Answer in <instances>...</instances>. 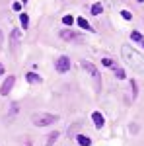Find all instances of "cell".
Listing matches in <instances>:
<instances>
[{"label":"cell","instance_id":"cell-9","mask_svg":"<svg viewBox=\"0 0 144 146\" xmlns=\"http://www.w3.org/2000/svg\"><path fill=\"white\" fill-rule=\"evenodd\" d=\"M76 140H78V144H80V146H90V144H92V140H90L88 136H84V135H80Z\"/></svg>","mask_w":144,"mask_h":146},{"label":"cell","instance_id":"cell-6","mask_svg":"<svg viewBox=\"0 0 144 146\" xmlns=\"http://www.w3.org/2000/svg\"><path fill=\"white\" fill-rule=\"evenodd\" d=\"M92 119H94V123H96V127H98V129H101V127H103V125H105V121H103V115H101V113H92Z\"/></svg>","mask_w":144,"mask_h":146},{"label":"cell","instance_id":"cell-11","mask_svg":"<svg viewBox=\"0 0 144 146\" xmlns=\"http://www.w3.org/2000/svg\"><path fill=\"white\" fill-rule=\"evenodd\" d=\"M76 22H78V25H80L82 29H90V23H88V20H84V18H78Z\"/></svg>","mask_w":144,"mask_h":146},{"label":"cell","instance_id":"cell-18","mask_svg":"<svg viewBox=\"0 0 144 146\" xmlns=\"http://www.w3.org/2000/svg\"><path fill=\"white\" fill-rule=\"evenodd\" d=\"M121 16L125 18V20H131V18H133V16H131V12H127V10H123V12H121Z\"/></svg>","mask_w":144,"mask_h":146},{"label":"cell","instance_id":"cell-10","mask_svg":"<svg viewBox=\"0 0 144 146\" xmlns=\"http://www.w3.org/2000/svg\"><path fill=\"white\" fill-rule=\"evenodd\" d=\"M20 22H22L23 29H27V25H29V18H27V14H20Z\"/></svg>","mask_w":144,"mask_h":146},{"label":"cell","instance_id":"cell-15","mask_svg":"<svg viewBox=\"0 0 144 146\" xmlns=\"http://www.w3.org/2000/svg\"><path fill=\"white\" fill-rule=\"evenodd\" d=\"M92 14H94V16H98V14H101V4H96V6L92 8Z\"/></svg>","mask_w":144,"mask_h":146},{"label":"cell","instance_id":"cell-3","mask_svg":"<svg viewBox=\"0 0 144 146\" xmlns=\"http://www.w3.org/2000/svg\"><path fill=\"white\" fill-rule=\"evenodd\" d=\"M82 66H84V68L90 72V74H92L94 84H96V90H100V80H101V76H100V72H98V68L94 66L92 62H88V60H84V62H82Z\"/></svg>","mask_w":144,"mask_h":146},{"label":"cell","instance_id":"cell-14","mask_svg":"<svg viewBox=\"0 0 144 146\" xmlns=\"http://www.w3.org/2000/svg\"><path fill=\"white\" fill-rule=\"evenodd\" d=\"M115 76H117V78H125V70H123V68H115Z\"/></svg>","mask_w":144,"mask_h":146},{"label":"cell","instance_id":"cell-13","mask_svg":"<svg viewBox=\"0 0 144 146\" xmlns=\"http://www.w3.org/2000/svg\"><path fill=\"white\" fill-rule=\"evenodd\" d=\"M101 64H103V66H115V62H113V58H103V60H101Z\"/></svg>","mask_w":144,"mask_h":146},{"label":"cell","instance_id":"cell-19","mask_svg":"<svg viewBox=\"0 0 144 146\" xmlns=\"http://www.w3.org/2000/svg\"><path fill=\"white\" fill-rule=\"evenodd\" d=\"M2 72H4V66H2V64H0V74H2Z\"/></svg>","mask_w":144,"mask_h":146},{"label":"cell","instance_id":"cell-2","mask_svg":"<svg viewBox=\"0 0 144 146\" xmlns=\"http://www.w3.org/2000/svg\"><path fill=\"white\" fill-rule=\"evenodd\" d=\"M56 115H51V113H37V115H33V125H37V127H47V125H53L56 123Z\"/></svg>","mask_w":144,"mask_h":146},{"label":"cell","instance_id":"cell-7","mask_svg":"<svg viewBox=\"0 0 144 146\" xmlns=\"http://www.w3.org/2000/svg\"><path fill=\"white\" fill-rule=\"evenodd\" d=\"M60 37H62V39H66V41H74V39H80V35H78V33H72V31H68V29L60 31Z\"/></svg>","mask_w":144,"mask_h":146},{"label":"cell","instance_id":"cell-4","mask_svg":"<svg viewBox=\"0 0 144 146\" xmlns=\"http://www.w3.org/2000/svg\"><path fill=\"white\" fill-rule=\"evenodd\" d=\"M14 84H16V78H14V76H8V78L4 80L2 88H0V94H2V96H8V94H10V90L14 88Z\"/></svg>","mask_w":144,"mask_h":146},{"label":"cell","instance_id":"cell-1","mask_svg":"<svg viewBox=\"0 0 144 146\" xmlns=\"http://www.w3.org/2000/svg\"><path fill=\"white\" fill-rule=\"evenodd\" d=\"M123 56H125V60L129 62V66L136 70V72H144V56L133 49V47H123Z\"/></svg>","mask_w":144,"mask_h":146},{"label":"cell","instance_id":"cell-17","mask_svg":"<svg viewBox=\"0 0 144 146\" xmlns=\"http://www.w3.org/2000/svg\"><path fill=\"white\" fill-rule=\"evenodd\" d=\"M131 37H133V41H142V35L138 33V31H133V33H131Z\"/></svg>","mask_w":144,"mask_h":146},{"label":"cell","instance_id":"cell-5","mask_svg":"<svg viewBox=\"0 0 144 146\" xmlns=\"http://www.w3.org/2000/svg\"><path fill=\"white\" fill-rule=\"evenodd\" d=\"M68 68H70V58H68V56H60V58L56 60V70H58V72H66Z\"/></svg>","mask_w":144,"mask_h":146},{"label":"cell","instance_id":"cell-16","mask_svg":"<svg viewBox=\"0 0 144 146\" xmlns=\"http://www.w3.org/2000/svg\"><path fill=\"white\" fill-rule=\"evenodd\" d=\"M72 22H74V18H72V16H64V18H62V23H64V25H70Z\"/></svg>","mask_w":144,"mask_h":146},{"label":"cell","instance_id":"cell-8","mask_svg":"<svg viewBox=\"0 0 144 146\" xmlns=\"http://www.w3.org/2000/svg\"><path fill=\"white\" fill-rule=\"evenodd\" d=\"M25 80H27V82H31V84H37L41 78H39L35 72H27V74H25Z\"/></svg>","mask_w":144,"mask_h":146},{"label":"cell","instance_id":"cell-12","mask_svg":"<svg viewBox=\"0 0 144 146\" xmlns=\"http://www.w3.org/2000/svg\"><path fill=\"white\" fill-rule=\"evenodd\" d=\"M56 138H58V133H51V135H49V140H47V144H45V146H51Z\"/></svg>","mask_w":144,"mask_h":146}]
</instances>
